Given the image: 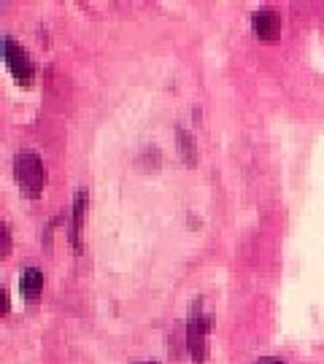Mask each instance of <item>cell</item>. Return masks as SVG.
<instances>
[{
	"label": "cell",
	"instance_id": "9",
	"mask_svg": "<svg viewBox=\"0 0 324 364\" xmlns=\"http://www.w3.org/2000/svg\"><path fill=\"white\" fill-rule=\"evenodd\" d=\"M254 364H284L278 356H262V359H257Z\"/></svg>",
	"mask_w": 324,
	"mask_h": 364
},
{
	"label": "cell",
	"instance_id": "10",
	"mask_svg": "<svg viewBox=\"0 0 324 364\" xmlns=\"http://www.w3.org/2000/svg\"><path fill=\"white\" fill-rule=\"evenodd\" d=\"M146 364H157V362H146Z\"/></svg>",
	"mask_w": 324,
	"mask_h": 364
},
{
	"label": "cell",
	"instance_id": "2",
	"mask_svg": "<svg viewBox=\"0 0 324 364\" xmlns=\"http://www.w3.org/2000/svg\"><path fill=\"white\" fill-rule=\"evenodd\" d=\"M203 302L197 299L192 305V313H189V324H187V346H189V353H192L194 364L206 362L208 353V329H211V316L208 313H200Z\"/></svg>",
	"mask_w": 324,
	"mask_h": 364
},
{
	"label": "cell",
	"instance_id": "1",
	"mask_svg": "<svg viewBox=\"0 0 324 364\" xmlns=\"http://www.w3.org/2000/svg\"><path fill=\"white\" fill-rule=\"evenodd\" d=\"M14 178L27 197H38L46 186V168L36 151H19L14 156Z\"/></svg>",
	"mask_w": 324,
	"mask_h": 364
},
{
	"label": "cell",
	"instance_id": "6",
	"mask_svg": "<svg viewBox=\"0 0 324 364\" xmlns=\"http://www.w3.org/2000/svg\"><path fill=\"white\" fill-rule=\"evenodd\" d=\"M19 289H22V294L27 299H36L41 294V289H43V273H41L38 267H27L25 273H22Z\"/></svg>",
	"mask_w": 324,
	"mask_h": 364
},
{
	"label": "cell",
	"instance_id": "8",
	"mask_svg": "<svg viewBox=\"0 0 324 364\" xmlns=\"http://www.w3.org/2000/svg\"><path fill=\"white\" fill-rule=\"evenodd\" d=\"M9 251H11V237H9V230L3 227V257H9Z\"/></svg>",
	"mask_w": 324,
	"mask_h": 364
},
{
	"label": "cell",
	"instance_id": "3",
	"mask_svg": "<svg viewBox=\"0 0 324 364\" xmlns=\"http://www.w3.org/2000/svg\"><path fill=\"white\" fill-rule=\"evenodd\" d=\"M3 52H6V65L11 70V76L27 87L33 81V76H36V65H33L27 49L22 43H16L14 38H6L3 41Z\"/></svg>",
	"mask_w": 324,
	"mask_h": 364
},
{
	"label": "cell",
	"instance_id": "7",
	"mask_svg": "<svg viewBox=\"0 0 324 364\" xmlns=\"http://www.w3.org/2000/svg\"><path fill=\"white\" fill-rule=\"evenodd\" d=\"M179 144H182L179 149H182L184 162H187V165H194V159H197V154H194V141L184 127H179Z\"/></svg>",
	"mask_w": 324,
	"mask_h": 364
},
{
	"label": "cell",
	"instance_id": "5",
	"mask_svg": "<svg viewBox=\"0 0 324 364\" xmlns=\"http://www.w3.org/2000/svg\"><path fill=\"white\" fill-rule=\"evenodd\" d=\"M84 213H87V192L78 189L73 197V230H70V240L76 251H81V230H84Z\"/></svg>",
	"mask_w": 324,
	"mask_h": 364
},
{
	"label": "cell",
	"instance_id": "4",
	"mask_svg": "<svg viewBox=\"0 0 324 364\" xmlns=\"http://www.w3.org/2000/svg\"><path fill=\"white\" fill-rule=\"evenodd\" d=\"M251 30L262 41H273L281 33V14L273 9H259L251 14Z\"/></svg>",
	"mask_w": 324,
	"mask_h": 364
}]
</instances>
